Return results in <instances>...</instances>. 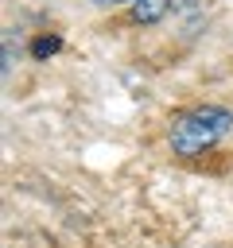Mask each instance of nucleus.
I'll use <instances>...</instances> for the list:
<instances>
[{
  "label": "nucleus",
  "instance_id": "1",
  "mask_svg": "<svg viewBox=\"0 0 233 248\" xmlns=\"http://www.w3.org/2000/svg\"><path fill=\"white\" fill-rule=\"evenodd\" d=\"M233 132V112L221 105H198L183 116H175V124L167 128V143L175 155H202L214 143H221Z\"/></svg>",
  "mask_w": 233,
  "mask_h": 248
},
{
  "label": "nucleus",
  "instance_id": "3",
  "mask_svg": "<svg viewBox=\"0 0 233 248\" xmlns=\"http://www.w3.org/2000/svg\"><path fill=\"white\" fill-rule=\"evenodd\" d=\"M58 46H62V39L58 35H39L35 43H31V54L43 62V58H50V54H58Z\"/></svg>",
  "mask_w": 233,
  "mask_h": 248
},
{
  "label": "nucleus",
  "instance_id": "2",
  "mask_svg": "<svg viewBox=\"0 0 233 248\" xmlns=\"http://www.w3.org/2000/svg\"><path fill=\"white\" fill-rule=\"evenodd\" d=\"M171 8H175V0H132V19L136 23H159Z\"/></svg>",
  "mask_w": 233,
  "mask_h": 248
},
{
  "label": "nucleus",
  "instance_id": "4",
  "mask_svg": "<svg viewBox=\"0 0 233 248\" xmlns=\"http://www.w3.org/2000/svg\"><path fill=\"white\" fill-rule=\"evenodd\" d=\"M97 8H113V4H128V0H93Z\"/></svg>",
  "mask_w": 233,
  "mask_h": 248
}]
</instances>
